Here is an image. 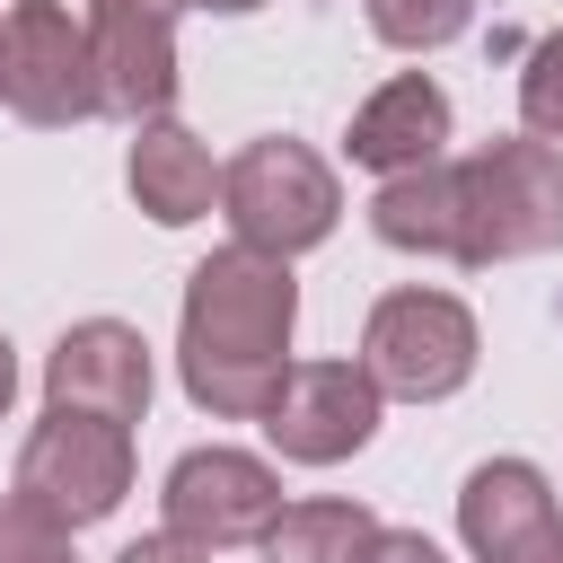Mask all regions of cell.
<instances>
[{"instance_id": "1", "label": "cell", "mask_w": 563, "mask_h": 563, "mask_svg": "<svg viewBox=\"0 0 563 563\" xmlns=\"http://www.w3.org/2000/svg\"><path fill=\"white\" fill-rule=\"evenodd\" d=\"M290 325H299V282L282 255L220 246L185 273V317H176V378L211 422H264L273 387L290 378Z\"/></svg>"}, {"instance_id": "2", "label": "cell", "mask_w": 563, "mask_h": 563, "mask_svg": "<svg viewBox=\"0 0 563 563\" xmlns=\"http://www.w3.org/2000/svg\"><path fill=\"white\" fill-rule=\"evenodd\" d=\"M563 246V150L519 132L457 158V264H519Z\"/></svg>"}, {"instance_id": "3", "label": "cell", "mask_w": 563, "mask_h": 563, "mask_svg": "<svg viewBox=\"0 0 563 563\" xmlns=\"http://www.w3.org/2000/svg\"><path fill=\"white\" fill-rule=\"evenodd\" d=\"M220 211H229L238 246L290 264V255H308L317 238H334V220H343V185H334V167H325L308 141L264 132V141H246V150L220 167Z\"/></svg>"}, {"instance_id": "4", "label": "cell", "mask_w": 563, "mask_h": 563, "mask_svg": "<svg viewBox=\"0 0 563 563\" xmlns=\"http://www.w3.org/2000/svg\"><path fill=\"white\" fill-rule=\"evenodd\" d=\"M123 493H132V431H123V422H97V413H62V405H44V422H35L26 449H18V484H9V501L35 510L44 528L79 537V528H97Z\"/></svg>"}, {"instance_id": "5", "label": "cell", "mask_w": 563, "mask_h": 563, "mask_svg": "<svg viewBox=\"0 0 563 563\" xmlns=\"http://www.w3.org/2000/svg\"><path fill=\"white\" fill-rule=\"evenodd\" d=\"M475 352H484V334H475V317H466V299L457 290H387L378 308H369V325H361V369H369V387L378 396H405V405H440V396H457L466 378H475Z\"/></svg>"}, {"instance_id": "6", "label": "cell", "mask_w": 563, "mask_h": 563, "mask_svg": "<svg viewBox=\"0 0 563 563\" xmlns=\"http://www.w3.org/2000/svg\"><path fill=\"white\" fill-rule=\"evenodd\" d=\"M0 106L18 123H35V132H62V123L106 114L88 18H70L62 0H18L0 18Z\"/></svg>"}, {"instance_id": "7", "label": "cell", "mask_w": 563, "mask_h": 563, "mask_svg": "<svg viewBox=\"0 0 563 563\" xmlns=\"http://www.w3.org/2000/svg\"><path fill=\"white\" fill-rule=\"evenodd\" d=\"M158 510H167V537H185L202 554H238V545H264L290 501H282V475L264 457H246V449H185L167 466Z\"/></svg>"}, {"instance_id": "8", "label": "cell", "mask_w": 563, "mask_h": 563, "mask_svg": "<svg viewBox=\"0 0 563 563\" xmlns=\"http://www.w3.org/2000/svg\"><path fill=\"white\" fill-rule=\"evenodd\" d=\"M378 387L361 361H290V378L273 387L264 405V440L290 457V466H343L352 449H369L378 431Z\"/></svg>"}, {"instance_id": "9", "label": "cell", "mask_w": 563, "mask_h": 563, "mask_svg": "<svg viewBox=\"0 0 563 563\" xmlns=\"http://www.w3.org/2000/svg\"><path fill=\"white\" fill-rule=\"evenodd\" d=\"M194 0H88L97 97L123 123H158L176 106V18Z\"/></svg>"}, {"instance_id": "10", "label": "cell", "mask_w": 563, "mask_h": 563, "mask_svg": "<svg viewBox=\"0 0 563 563\" xmlns=\"http://www.w3.org/2000/svg\"><path fill=\"white\" fill-rule=\"evenodd\" d=\"M457 537L475 563H563V510L554 484L528 457H484L457 484Z\"/></svg>"}, {"instance_id": "11", "label": "cell", "mask_w": 563, "mask_h": 563, "mask_svg": "<svg viewBox=\"0 0 563 563\" xmlns=\"http://www.w3.org/2000/svg\"><path fill=\"white\" fill-rule=\"evenodd\" d=\"M44 396L62 413H97V422H141L150 413V343L123 317H79L53 361H44Z\"/></svg>"}, {"instance_id": "12", "label": "cell", "mask_w": 563, "mask_h": 563, "mask_svg": "<svg viewBox=\"0 0 563 563\" xmlns=\"http://www.w3.org/2000/svg\"><path fill=\"white\" fill-rule=\"evenodd\" d=\"M440 141H449V97H440V79H422V70H396V79L352 114V132H343L352 167H378V176L431 167Z\"/></svg>"}, {"instance_id": "13", "label": "cell", "mask_w": 563, "mask_h": 563, "mask_svg": "<svg viewBox=\"0 0 563 563\" xmlns=\"http://www.w3.org/2000/svg\"><path fill=\"white\" fill-rule=\"evenodd\" d=\"M123 176H132V202H141L158 229H185V220H202V211L220 202V158H211V141L185 132L176 114L132 123V158H123Z\"/></svg>"}, {"instance_id": "14", "label": "cell", "mask_w": 563, "mask_h": 563, "mask_svg": "<svg viewBox=\"0 0 563 563\" xmlns=\"http://www.w3.org/2000/svg\"><path fill=\"white\" fill-rule=\"evenodd\" d=\"M369 229L396 246V255H440L457 264V158H431L413 176H387L378 202H369Z\"/></svg>"}, {"instance_id": "15", "label": "cell", "mask_w": 563, "mask_h": 563, "mask_svg": "<svg viewBox=\"0 0 563 563\" xmlns=\"http://www.w3.org/2000/svg\"><path fill=\"white\" fill-rule=\"evenodd\" d=\"M378 528L387 519L369 501H290L264 537V563H369Z\"/></svg>"}, {"instance_id": "16", "label": "cell", "mask_w": 563, "mask_h": 563, "mask_svg": "<svg viewBox=\"0 0 563 563\" xmlns=\"http://www.w3.org/2000/svg\"><path fill=\"white\" fill-rule=\"evenodd\" d=\"M361 9H369V35L396 53H440L475 26V0H361Z\"/></svg>"}, {"instance_id": "17", "label": "cell", "mask_w": 563, "mask_h": 563, "mask_svg": "<svg viewBox=\"0 0 563 563\" xmlns=\"http://www.w3.org/2000/svg\"><path fill=\"white\" fill-rule=\"evenodd\" d=\"M519 114H528L537 141H563V26L537 35V53H528V70H519Z\"/></svg>"}, {"instance_id": "18", "label": "cell", "mask_w": 563, "mask_h": 563, "mask_svg": "<svg viewBox=\"0 0 563 563\" xmlns=\"http://www.w3.org/2000/svg\"><path fill=\"white\" fill-rule=\"evenodd\" d=\"M0 563H70V537H62V528H44L35 510L0 501Z\"/></svg>"}, {"instance_id": "19", "label": "cell", "mask_w": 563, "mask_h": 563, "mask_svg": "<svg viewBox=\"0 0 563 563\" xmlns=\"http://www.w3.org/2000/svg\"><path fill=\"white\" fill-rule=\"evenodd\" d=\"M369 563H449L422 528H378V545H369Z\"/></svg>"}, {"instance_id": "20", "label": "cell", "mask_w": 563, "mask_h": 563, "mask_svg": "<svg viewBox=\"0 0 563 563\" xmlns=\"http://www.w3.org/2000/svg\"><path fill=\"white\" fill-rule=\"evenodd\" d=\"M114 563H211V554H202V545H185V537H167V528H158V537H141V545H123V554H114Z\"/></svg>"}, {"instance_id": "21", "label": "cell", "mask_w": 563, "mask_h": 563, "mask_svg": "<svg viewBox=\"0 0 563 563\" xmlns=\"http://www.w3.org/2000/svg\"><path fill=\"white\" fill-rule=\"evenodd\" d=\"M9 396H18V352H9V334H0V413H9Z\"/></svg>"}, {"instance_id": "22", "label": "cell", "mask_w": 563, "mask_h": 563, "mask_svg": "<svg viewBox=\"0 0 563 563\" xmlns=\"http://www.w3.org/2000/svg\"><path fill=\"white\" fill-rule=\"evenodd\" d=\"M194 9H211V18H246V9H264V0H194Z\"/></svg>"}]
</instances>
